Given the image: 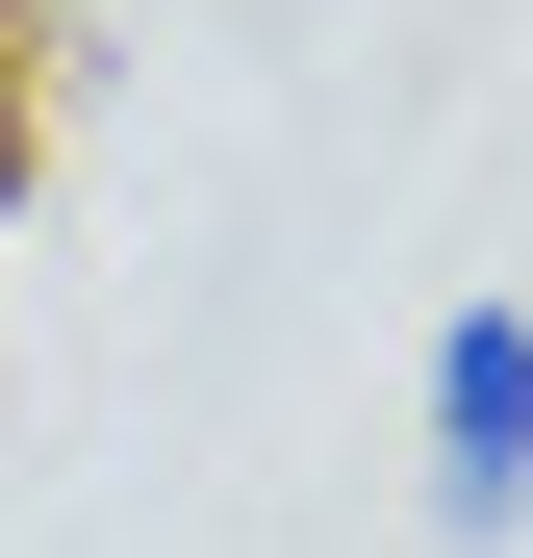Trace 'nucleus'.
<instances>
[{
  "instance_id": "1",
  "label": "nucleus",
  "mask_w": 533,
  "mask_h": 558,
  "mask_svg": "<svg viewBox=\"0 0 533 558\" xmlns=\"http://www.w3.org/2000/svg\"><path fill=\"white\" fill-rule=\"evenodd\" d=\"M533 508V305L432 330V533H508Z\"/></svg>"
}]
</instances>
